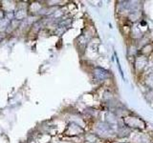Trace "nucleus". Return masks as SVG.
I'll list each match as a JSON object with an SVG mask.
<instances>
[{"instance_id": "f03ea898", "label": "nucleus", "mask_w": 153, "mask_h": 143, "mask_svg": "<svg viewBox=\"0 0 153 143\" xmlns=\"http://www.w3.org/2000/svg\"><path fill=\"white\" fill-rule=\"evenodd\" d=\"M115 55H116V60H117V64H118V68H119V71H120V74H121L123 79L124 80V74H123V70H122V67H121V64H120V61H119V58H118V56H117V54H116V52H115Z\"/></svg>"}, {"instance_id": "f257e3e1", "label": "nucleus", "mask_w": 153, "mask_h": 143, "mask_svg": "<svg viewBox=\"0 0 153 143\" xmlns=\"http://www.w3.org/2000/svg\"><path fill=\"white\" fill-rule=\"evenodd\" d=\"M94 74L96 76V78L99 80H104L108 77V72L106 70H104L102 68H96L94 71Z\"/></svg>"}]
</instances>
